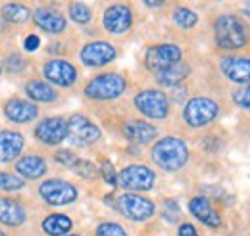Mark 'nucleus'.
Here are the masks:
<instances>
[{"instance_id":"obj_2","label":"nucleus","mask_w":250,"mask_h":236,"mask_svg":"<svg viewBox=\"0 0 250 236\" xmlns=\"http://www.w3.org/2000/svg\"><path fill=\"white\" fill-rule=\"evenodd\" d=\"M247 27L237 16H221L216 21V40L221 48L237 50L247 44Z\"/></svg>"},{"instance_id":"obj_12","label":"nucleus","mask_w":250,"mask_h":236,"mask_svg":"<svg viewBox=\"0 0 250 236\" xmlns=\"http://www.w3.org/2000/svg\"><path fill=\"white\" fill-rule=\"evenodd\" d=\"M116 58V48L104 40H96V42H89L87 46H83L81 50V61L89 67H100L106 65Z\"/></svg>"},{"instance_id":"obj_43","label":"nucleus","mask_w":250,"mask_h":236,"mask_svg":"<svg viewBox=\"0 0 250 236\" xmlns=\"http://www.w3.org/2000/svg\"><path fill=\"white\" fill-rule=\"evenodd\" d=\"M0 73H2V67H0Z\"/></svg>"},{"instance_id":"obj_4","label":"nucleus","mask_w":250,"mask_h":236,"mask_svg":"<svg viewBox=\"0 0 250 236\" xmlns=\"http://www.w3.org/2000/svg\"><path fill=\"white\" fill-rule=\"evenodd\" d=\"M39 194L50 206H67L77 200V188L60 178L44 180L39 186Z\"/></svg>"},{"instance_id":"obj_42","label":"nucleus","mask_w":250,"mask_h":236,"mask_svg":"<svg viewBox=\"0 0 250 236\" xmlns=\"http://www.w3.org/2000/svg\"><path fill=\"white\" fill-rule=\"evenodd\" d=\"M67 236H79V235H67Z\"/></svg>"},{"instance_id":"obj_11","label":"nucleus","mask_w":250,"mask_h":236,"mask_svg":"<svg viewBox=\"0 0 250 236\" xmlns=\"http://www.w3.org/2000/svg\"><path fill=\"white\" fill-rule=\"evenodd\" d=\"M35 137L44 144H60L67 137V121L63 118H46L35 127Z\"/></svg>"},{"instance_id":"obj_1","label":"nucleus","mask_w":250,"mask_h":236,"mask_svg":"<svg viewBox=\"0 0 250 236\" xmlns=\"http://www.w3.org/2000/svg\"><path fill=\"white\" fill-rule=\"evenodd\" d=\"M152 159L164 171H177L188 159L187 144L175 137H166L152 148Z\"/></svg>"},{"instance_id":"obj_40","label":"nucleus","mask_w":250,"mask_h":236,"mask_svg":"<svg viewBox=\"0 0 250 236\" xmlns=\"http://www.w3.org/2000/svg\"><path fill=\"white\" fill-rule=\"evenodd\" d=\"M243 12H245V16H247V18H250V6H245V8H243Z\"/></svg>"},{"instance_id":"obj_28","label":"nucleus","mask_w":250,"mask_h":236,"mask_svg":"<svg viewBox=\"0 0 250 236\" xmlns=\"http://www.w3.org/2000/svg\"><path fill=\"white\" fill-rule=\"evenodd\" d=\"M69 16H71V20H73L75 23L85 25V23L91 21V16H93V14H91L89 6L81 4V2H73V4H69Z\"/></svg>"},{"instance_id":"obj_3","label":"nucleus","mask_w":250,"mask_h":236,"mask_svg":"<svg viewBox=\"0 0 250 236\" xmlns=\"http://www.w3.org/2000/svg\"><path fill=\"white\" fill-rule=\"evenodd\" d=\"M125 87H127V81L120 73H102L87 85L85 94L93 100H112V98H118L125 90Z\"/></svg>"},{"instance_id":"obj_17","label":"nucleus","mask_w":250,"mask_h":236,"mask_svg":"<svg viewBox=\"0 0 250 236\" xmlns=\"http://www.w3.org/2000/svg\"><path fill=\"white\" fill-rule=\"evenodd\" d=\"M25 144V138L21 133L16 131H2L0 133V163H8L16 159Z\"/></svg>"},{"instance_id":"obj_23","label":"nucleus","mask_w":250,"mask_h":236,"mask_svg":"<svg viewBox=\"0 0 250 236\" xmlns=\"http://www.w3.org/2000/svg\"><path fill=\"white\" fill-rule=\"evenodd\" d=\"M188 71H190V67H188L187 63L179 61V63H175V65H171V67L156 73V79L158 83L164 85V87H175V85H179L187 77Z\"/></svg>"},{"instance_id":"obj_24","label":"nucleus","mask_w":250,"mask_h":236,"mask_svg":"<svg viewBox=\"0 0 250 236\" xmlns=\"http://www.w3.org/2000/svg\"><path fill=\"white\" fill-rule=\"evenodd\" d=\"M69 229H71V219L62 213L50 215L42 223V231L50 236H65L69 233Z\"/></svg>"},{"instance_id":"obj_39","label":"nucleus","mask_w":250,"mask_h":236,"mask_svg":"<svg viewBox=\"0 0 250 236\" xmlns=\"http://www.w3.org/2000/svg\"><path fill=\"white\" fill-rule=\"evenodd\" d=\"M145 6H148V8H160V6H164V2H145Z\"/></svg>"},{"instance_id":"obj_9","label":"nucleus","mask_w":250,"mask_h":236,"mask_svg":"<svg viewBox=\"0 0 250 236\" xmlns=\"http://www.w3.org/2000/svg\"><path fill=\"white\" fill-rule=\"evenodd\" d=\"M156 175L145 165H129L118 175V184L129 190H150L154 186Z\"/></svg>"},{"instance_id":"obj_20","label":"nucleus","mask_w":250,"mask_h":236,"mask_svg":"<svg viewBox=\"0 0 250 236\" xmlns=\"http://www.w3.org/2000/svg\"><path fill=\"white\" fill-rule=\"evenodd\" d=\"M124 135L135 144H148L156 137V127L146 121H129L124 127Z\"/></svg>"},{"instance_id":"obj_36","label":"nucleus","mask_w":250,"mask_h":236,"mask_svg":"<svg viewBox=\"0 0 250 236\" xmlns=\"http://www.w3.org/2000/svg\"><path fill=\"white\" fill-rule=\"evenodd\" d=\"M164 209H167V219L169 221H177V217H179V206L175 202H166Z\"/></svg>"},{"instance_id":"obj_5","label":"nucleus","mask_w":250,"mask_h":236,"mask_svg":"<svg viewBox=\"0 0 250 236\" xmlns=\"http://www.w3.org/2000/svg\"><path fill=\"white\" fill-rule=\"evenodd\" d=\"M137 110L150 119H164L169 112V100L160 90H143L135 96Z\"/></svg>"},{"instance_id":"obj_10","label":"nucleus","mask_w":250,"mask_h":236,"mask_svg":"<svg viewBox=\"0 0 250 236\" xmlns=\"http://www.w3.org/2000/svg\"><path fill=\"white\" fill-rule=\"evenodd\" d=\"M181 61V48L175 44H158L146 52V67L152 71H164Z\"/></svg>"},{"instance_id":"obj_15","label":"nucleus","mask_w":250,"mask_h":236,"mask_svg":"<svg viewBox=\"0 0 250 236\" xmlns=\"http://www.w3.org/2000/svg\"><path fill=\"white\" fill-rule=\"evenodd\" d=\"M221 71L235 83H249L250 81V58L245 56H227L221 59Z\"/></svg>"},{"instance_id":"obj_21","label":"nucleus","mask_w":250,"mask_h":236,"mask_svg":"<svg viewBox=\"0 0 250 236\" xmlns=\"http://www.w3.org/2000/svg\"><path fill=\"white\" fill-rule=\"evenodd\" d=\"M0 223L8 227H20L25 223V209L14 200H0Z\"/></svg>"},{"instance_id":"obj_22","label":"nucleus","mask_w":250,"mask_h":236,"mask_svg":"<svg viewBox=\"0 0 250 236\" xmlns=\"http://www.w3.org/2000/svg\"><path fill=\"white\" fill-rule=\"evenodd\" d=\"M16 169L23 178H39L46 173V161L39 156H25L16 163Z\"/></svg>"},{"instance_id":"obj_14","label":"nucleus","mask_w":250,"mask_h":236,"mask_svg":"<svg viewBox=\"0 0 250 236\" xmlns=\"http://www.w3.org/2000/svg\"><path fill=\"white\" fill-rule=\"evenodd\" d=\"M102 23L104 27L110 31V33H125V31L131 27L133 23V14L131 10L124 6V4H116V6H110L106 12H104V18H102Z\"/></svg>"},{"instance_id":"obj_26","label":"nucleus","mask_w":250,"mask_h":236,"mask_svg":"<svg viewBox=\"0 0 250 236\" xmlns=\"http://www.w3.org/2000/svg\"><path fill=\"white\" fill-rule=\"evenodd\" d=\"M29 8L21 6V4H6L2 8V18L10 23H23L29 20Z\"/></svg>"},{"instance_id":"obj_25","label":"nucleus","mask_w":250,"mask_h":236,"mask_svg":"<svg viewBox=\"0 0 250 236\" xmlns=\"http://www.w3.org/2000/svg\"><path fill=\"white\" fill-rule=\"evenodd\" d=\"M25 92L35 102H54L56 100V90L42 81H29L25 87Z\"/></svg>"},{"instance_id":"obj_37","label":"nucleus","mask_w":250,"mask_h":236,"mask_svg":"<svg viewBox=\"0 0 250 236\" xmlns=\"http://www.w3.org/2000/svg\"><path fill=\"white\" fill-rule=\"evenodd\" d=\"M39 44H41L39 37H37V35H29V37L25 39V44H23V46H25L27 52H35V50L39 48Z\"/></svg>"},{"instance_id":"obj_27","label":"nucleus","mask_w":250,"mask_h":236,"mask_svg":"<svg viewBox=\"0 0 250 236\" xmlns=\"http://www.w3.org/2000/svg\"><path fill=\"white\" fill-rule=\"evenodd\" d=\"M173 21H175L179 27H183V29H190V27L196 25L198 16H196L192 10H188V8H177V10L173 12Z\"/></svg>"},{"instance_id":"obj_19","label":"nucleus","mask_w":250,"mask_h":236,"mask_svg":"<svg viewBox=\"0 0 250 236\" xmlns=\"http://www.w3.org/2000/svg\"><path fill=\"white\" fill-rule=\"evenodd\" d=\"M190 213L204 225L208 227H219L221 225V219H219L218 211L212 207V204L206 200V198H192L190 204H188Z\"/></svg>"},{"instance_id":"obj_30","label":"nucleus","mask_w":250,"mask_h":236,"mask_svg":"<svg viewBox=\"0 0 250 236\" xmlns=\"http://www.w3.org/2000/svg\"><path fill=\"white\" fill-rule=\"evenodd\" d=\"M94 236H127V233L118 223H102V225H98Z\"/></svg>"},{"instance_id":"obj_34","label":"nucleus","mask_w":250,"mask_h":236,"mask_svg":"<svg viewBox=\"0 0 250 236\" xmlns=\"http://www.w3.org/2000/svg\"><path fill=\"white\" fill-rule=\"evenodd\" d=\"M233 100H235L237 106L250 110V85H247V87H243V89L237 90V92L233 94Z\"/></svg>"},{"instance_id":"obj_38","label":"nucleus","mask_w":250,"mask_h":236,"mask_svg":"<svg viewBox=\"0 0 250 236\" xmlns=\"http://www.w3.org/2000/svg\"><path fill=\"white\" fill-rule=\"evenodd\" d=\"M177 236H198V235H196V231H194V227H192V225L185 223V225H181V227H179Z\"/></svg>"},{"instance_id":"obj_13","label":"nucleus","mask_w":250,"mask_h":236,"mask_svg":"<svg viewBox=\"0 0 250 236\" xmlns=\"http://www.w3.org/2000/svg\"><path fill=\"white\" fill-rule=\"evenodd\" d=\"M44 77L46 81H50L52 85L58 87H71L77 79V69L63 59H52L44 65Z\"/></svg>"},{"instance_id":"obj_41","label":"nucleus","mask_w":250,"mask_h":236,"mask_svg":"<svg viewBox=\"0 0 250 236\" xmlns=\"http://www.w3.org/2000/svg\"><path fill=\"white\" fill-rule=\"evenodd\" d=\"M0 236H6V233H2V231H0Z\"/></svg>"},{"instance_id":"obj_6","label":"nucleus","mask_w":250,"mask_h":236,"mask_svg":"<svg viewBox=\"0 0 250 236\" xmlns=\"http://www.w3.org/2000/svg\"><path fill=\"white\" fill-rule=\"evenodd\" d=\"M218 116V104L210 98H192L185 106L183 118L190 127H204Z\"/></svg>"},{"instance_id":"obj_16","label":"nucleus","mask_w":250,"mask_h":236,"mask_svg":"<svg viewBox=\"0 0 250 236\" xmlns=\"http://www.w3.org/2000/svg\"><path fill=\"white\" fill-rule=\"evenodd\" d=\"M4 114L6 118L14 123H29L33 119H37L39 116V108L27 102V100H20V98H14L10 102H6L4 106Z\"/></svg>"},{"instance_id":"obj_8","label":"nucleus","mask_w":250,"mask_h":236,"mask_svg":"<svg viewBox=\"0 0 250 236\" xmlns=\"http://www.w3.org/2000/svg\"><path fill=\"white\" fill-rule=\"evenodd\" d=\"M67 138L75 146H89L100 138V129L83 116H71L67 121Z\"/></svg>"},{"instance_id":"obj_32","label":"nucleus","mask_w":250,"mask_h":236,"mask_svg":"<svg viewBox=\"0 0 250 236\" xmlns=\"http://www.w3.org/2000/svg\"><path fill=\"white\" fill-rule=\"evenodd\" d=\"M25 67H27V61L21 59V56H18V54H12L6 61V69L10 73H21Z\"/></svg>"},{"instance_id":"obj_18","label":"nucleus","mask_w":250,"mask_h":236,"mask_svg":"<svg viewBox=\"0 0 250 236\" xmlns=\"http://www.w3.org/2000/svg\"><path fill=\"white\" fill-rule=\"evenodd\" d=\"M33 20L35 23L46 33H52V35H58L65 29V18H63L60 12L56 10H48V8H39L35 14H33Z\"/></svg>"},{"instance_id":"obj_35","label":"nucleus","mask_w":250,"mask_h":236,"mask_svg":"<svg viewBox=\"0 0 250 236\" xmlns=\"http://www.w3.org/2000/svg\"><path fill=\"white\" fill-rule=\"evenodd\" d=\"M100 173H102L104 180H106L110 186H116V184H118V175H116L114 165H112L110 161H104V163L100 165Z\"/></svg>"},{"instance_id":"obj_29","label":"nucleus","mask_w":250,"mask_h":236,"mask_svg":"<svg viewBox=\"0 0 250 236\" xmlns=\"http://www.w3.org/2000/svg\"><path fill=\"white\" fill-rule=\"evenodd\" d=\"M23 180L12 173H0V188L2 190H20L23 188Z\"/></svg>"},{"instance_id":"obj_31","label":"nucleus","mask_w":250,"mask_h":236,"mask_svg":"<svg viewBox=\"0 0 250 236\" xmlns=\"http://www.w3.org/2000/svg\"><path fill=\"white\" fill-rule=\"evenodd\" d=\"M79 177L83 178H94L96 177V167H94L91 161H81V159H77V163L71 167Z\"/></svg>"},{"instance_id":"obj_33","label":"nucleus","mask_w":250,"mask_h":236,"mask_svg":"<svg viewBox=\"0 0 250 236\" xmlns=\"http://www.w3.org/2000/svg\"><path fill=\"white\" fill-rule=\"evenodd\" d=\"M54 159H56L60 165H65V167H73V165L77 163V156H75L71 150H60V152H56Z\"/></svg>"},{"instance_id":"obj_7","label":"nucleus","mask_w":250,"mask_h":236,"mask_svg":"<svg viewBox=\"0 0 250 236\" xmlns=\"http://www.w3.org/2000/svg\"><path fill=\"white\" fill-rule=\"evenodd\" d=\"M118 209L122 211V215L131 219V221H146L154 215V204L148 198L137 196V194H122L118 198Z\"/></svg>"}]
</instances>
